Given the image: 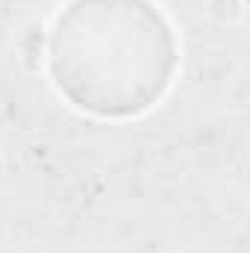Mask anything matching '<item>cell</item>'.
I'll return each instance as SVG.
<instances>
[{
  "label": "cell",
  "mask_w": 250,
  "mask_h": 253,
  "mask_svg": "<svg viewBox=\"0 0 250 253\" xmlns=\"http://www.w3.org/2000/svg\"><path fill=\"white\" fill-rule=\"evenodd\" d=\"M206 15L218 24H239L245 18V0H206Z\"/></svg>",
  "instance_id": "1"
}]
</instances>
